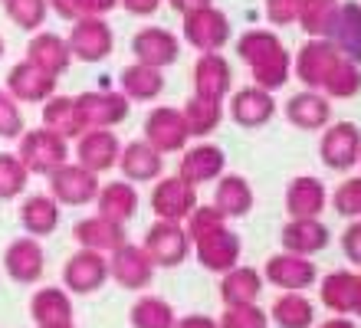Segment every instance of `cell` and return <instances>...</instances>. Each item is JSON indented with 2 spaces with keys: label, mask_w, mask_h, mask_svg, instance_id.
I'll return each mask as SVG.
<instances>
[{
  "label": "cell",
  "mask_w": 361,
  "mask_h": 328,
  "mask_svg": "<svg viewBox=\"0 0 361 328\" xmlns=\"http://www.w3.org/2000/svg\"><path fill=\"white\" fill-rule=\"evenodd\" d=\"M237 56L247 63L250 75H253V85H259V89L276 92V89H283L289 83V73H293L289 49L269 30H247L237 40Z\"/></svg>",
  "instance_id": "6da1fadb"
},
{
  "label": "cell",
  "mask_w": 361,
  "mask_h": 328,
  "mask_svg": "<svg viewBox=\"0 0 361 328\" xmlns=\"http://www.w3.org/2000/svg\"><path fill=\"white\" fill-rule=\"evenodd\" d=\"M17 158L27 164L30 174H53L69 164V141L49 128H27L17 138Z\"/></svg>",
  "instance_id": "7a4b0ae2"
},
{
  "label": "cell",
  "mask_w": 361,
  "mask_h": 328,
  "mask_svg": "<svg viewBox=\"0 0 361 328\" xmlns=\"http://www.w3.org/2000/svg\"><path fill=\"white\" fill-rule=\"evenodd\" d=\"M145 250L154 260L158 269H174L180 262L194 253V240H190L188 226L184 224H171V220H154L145 233Z\"/></svg>",
  "instance_id": "3957f363"
},
{
  "label": "cell",
  "mask_w": 361,
  "mask_h": 328,
  "mask_svg": "<svg viewBox=\"0 0 361 328\" xmlns=\"http://www.w3.org/2000/svg\"><path fill=\"white\" fill-rule=\"evenodd\" d=\"M99 188L102 181L99 174L82 164H63L59 171L49 174V197L56 200L59 207H86V204H95L99 197Z\"/></svg>",
  "instance_id": "277c9868"
},
{
  "label": "cell",
  "mask_w": 361,
  "mask_h": 328,
  "mask_svg": "<svg viewBox=\"0 0 361 328\" xmlns=\"http://www.w3.org/2000/svg\"><path fill=\"white\" fill-rule=\"evenodd\" d=\"M338 63H342V53H338L332 40H305L293 59V73L302 85L319 92Z\"/></svg>",
  "instance_id": "5b68a950"
},
{
  "label": "cell",
  "mask_w": 361,
  "mask_h": 328,
  "mask_svg": "<svg viewBox=\"0 0 361 328\" xmlns=\"http://www.w3.org/2000/svg\"><path fill=\"white\" fill-rule=\"evenodd\" d=\"M184 40L200 53H220L233 40L230 17L217 7H204L184 17Z\"/></svg>",
  "instance_id": "8992f818"
},
{
  "label": "cell",
  "mask_w": 361,
  "mask_h": 328,
  "mask_svg": "<svg viewBox=\"0 0 361 328\" xmlns=\"http://www.w3.org/2000/svg\"><path fill=\"white\" fill-rule=\"evenodd\" d=\"M319 158L332 171H352L361 161V128L355 122H332L322 131Z\"/></svg>",
  "instance_id": "52a82bcc"
},
{
  "label": "cell",
  "mask_w": 361,
  "mask_h": 328,
  "mask_svg": "<svg viewBox=\"0 0 361 328\" xmlns=\"http://www.w3.org/2000/svg\"><path fill=\"white\" fill-rule=\"evenodd\" d=\"M66 43L73 59H79V63H102L115 49V33L102 17H86L69 27Z\"/></svg>",
  "instance_id": "ba28073f"
},
{
  "label": "cell",
  "mask_w": 361,
  "mask_h": 328,
  "mask_svg": "<svg viewBox=\"0 0 361 328\" xmlns=\"http://www.w3.org/2000/svg\"><path fill=\"white\" fill-rule=\"evenodd\" d=\"M105 279H112L109 276V260H105V253H95V250L79 246L63 266V286L73 296H92L105 286Z\"/></svg>",
  "instance_id": "9c48e42d"
},
{
  "label": "cell",
  "mask_w": 361,
  "mask_h": 328,
  "mask_svg": "<svg viewBox=\"0 0 361 328\" xmlns=\"http://www.w3.org/2000/svg\"><path fill=\"white\" fill-rule=\"evenodd\" d=\"M128 99L122 89H95V92L76 95V109L86 128H115L128 119Z\"/></svg>",
  "instance_id": "30bf717a"
},
{
  "label": "cell",
  "mask_w": 361,
  "mask_h": 328,
  "mask_svg": "<svg viewBox=\"0 0 361 328\" xmlns=\"http://www.w3.org/2000/svg\"><path fill=\"white\" fill-rule=\"evenodd\" d=\"M197 207V188L188 184L184 178H158L152 190V210L158 220H171V224H184Z\"/></svg>",
  "instance_id": "8fae6325"
},
{
  "label": "cell",
  "mask_w": 361,
  "mask_h": 328,
  "mask_svg": "<svg viewBox=\"0 0 361 328\" xmlns=\"http://www.w3.org/2000/svg\"><path fill=\"white\" fill-rule=\"evenodd\" d=\"M154 269H158V266H154V260L148 256L145 246L125 243L122 250H115V253L109 256V276L128 292L148 289L154 279Z\"/></svg>",
  "instance_id": "7c38bea8"
},
{
  "label": "cell",
  "mask_w": 361,
  "mask_h": 328,
  "mask_svg": "<svg viewBox=\"0 0 361 328\" xmlns=\"http://www.w3.org/2000/svg\"><path fill=\"white\" fill-rule=\"evenodd\" d=\"M263 279L283 292H305L309 286H315L319 269H315V262L309 260V256H295V253H286L283 250V253H276L267 260Z\"/></svg>",
  "instance_id": "4fadbf2b"
},
{
  "label": "cell",
  "mask_w": 361,
  "mask_h": 328,
  "mask_svg": "<svg viewBox=\"0 0 361 328\" xmlns=\"http://www.w3.org/2000/svg\"><path fill=\"white\" fill-rule=\"evenodd\" d=\"M240 253H243V240H240L230 226H220L214 233H204L194 240V256L204 269L210 272H230L233 266H240Z\"/></svg>",
  "instance_id": "5bb4252c"
},
{
  "label": "cell",
  "mask_w": 361,
  "mask_h": 328,
  "mask_svg": "<svg viewBox=\"0 0 361 328\" xmlns=\"http://www.w3.org/2000/svg\"><path fill=\"white\" fill-rule=\"evenodd\" d=\"M145 141L158 148L161 154H174L184 151V145L190 141V131L184 125V115L174 105H158L154 112H148L145 119Z\"/></svg>",
  "instance_id": "9a60e30c"
},
{
  "label": "cell",
  "mask_w": 361,
  "mask_h": 328,
  "mask_svg": "<svg viewBox=\"0 0 361 328\" xmlns=\"http://www.w3.org/2000/svg\"><path fill=\"white\" fill-rule=\"evenodd\" d=\"M224 168H227V154L220 145H210V141H200L194 148H184L178 164V178H184L188 184L200 188V184H210V181L224 178Z\"/></svg>",
  "instance_id": "2e32d148"
},
{
  "label": "cell",
  "mask_w": 361,
  "mask_h": 328,
  "mask_svg": "<svg viewBox=\"0 0 361 328\" xmlns=\"http://www.w3.org/2000/svg\"><path fill=\"white\" fill-rule=\"evenodd\" d=\"M118 154H122V141L112 128H86L79 135L76 158L82 168L102 174L109 168H118Z\"/></svg>",
  "instance_id": "e0dca14e"
},
{
  "label": "cell",
  "mask_w": 361,
  "mask_h": 328,
  "mask_svg": "<svg viewBox=\"0 0 361 328\" xmlns=\"http://www.w3.org/2000/svg\"><path fill=\"white\" fill-rule=\"evenodd\" d=\"M132 53H135V63L164 69V66L178 63L180 40L174 37L171 30H164V27H142L132 37Z\"/></svg>",
  "instance_id": "ac0fdd59"
},
{
  "label": "cell",
  "mask_w": 361,
  "mask_h": 328,
  "mask_svg": "<svg viewBox=\"0 0 361 328\" xmlns=\"http://www.w3.org/2000/svg\"><path fill=\"white\" fill-rule=\"evenodd\" d=\"M227 115L243 128H259V125L273 122L276 115V99L273 92L259 89V85H247V89H237L230 92L227 99Z\"/></svg>",
  "instance_id": "d6986e66"
},
{
  "label": "cell",
  "mask_w": 361,
  "mask_h": 328,
  "mask_svg": "<svg viewBox=\"0 0 361 328\" xmlns=\"http://www.w3.org/2000/svg\"><path fill=\"white\" fill-rule=\"evenodd\" d=\"M329 204V188L312 174H299L286 188V214L293 220H319Z\"/></svg>",
  "instance_id": "ffe728a7"
},
{
  "label": "cell",
  "mask_w": 361,
  "mask_h": 328,
  "mask_svg": "<svg viewBox=\"0 0 361 328\" xmlns=\"http://www.w3.org/2000/svg\"><path fill=\"white\" fill-rule=\"evenodd\" d=\"M233 92V69L220 53H200L194 63V95L224 102Z\"/></svg>",
  "instance_id": "44dd1931"
},
{
  "label": "cell",
  "mask_w": 361,
  "mask_h": 328,
  "mask_svg": "<svg viewBox=\"0 0 361 328\" xmlns=\"http://www.w3.org/2000/svg\"><path fill=\"white\" fill-rule=\"evenodd\" d=\"M7 92L17 99V102H47L56 95V75L43 73L39 66L33 63H17L7 73Z\"/></svg>",
  "instance_id": "7402d4cb"
},
{
  "label": "cell",
  "mask_w": 361,
  "mask_h": 328,
  "mask_svg": "<svg viewBox=\"0 0 361 328\" xmlns=\"http://www.w3.org/2000/svg\"><path fill=\"white\" fill-rule=\"evenodd\" d=\"M73 236L82 250H95V253H109L122 250L128 243V233H125V224H115V220H105V217H82L73 226Z\"/></svg>",
  "instance_id": "603a6c76"
},
{
  "label": "cell",
  "mask_w": 361,
  "mask_h": 328,
  "mask_svg": "<svg viewBox=\"0 0 361 328\" xmlns=\"http://www.w3.org/2000/svg\"><path fill=\"white\" fill-rule=\"evenodd\" d=\"M283 115L295 128L319 131V128H329V125H332V102H329V95L315 92V89H305V92L289 95Z\"/></svg>",
  "instance_id": "cb8c5ba5"
},
{
  "label": "cell",
  "mask_w": 361,
  "mask_h": 328,
  "mask_svg": "<svg viewBox=\"0 0 361 328\" xmlns=\"http://www.w3.org/2000/svg\"><path fill=\"white\" fill-rule=\"evenodd\" d=\"M4 269L13 282H37L47 269V256H43V246L37 243V236H20L7 246L4 253Z\"/></svg>",
  "instance_id": "d4e9b609"
},
{
  "label": "cell",
  "mask_w": 361,
  "mask_h": 328,
  "mask_svg": "<svg viewBox=\"0 0 361 328\" xmlns=\"http://www.w3.org/2000/svg\"><path fill=\"white\" fill-rule=\"evenodd\" d=\"M118 168H122L125 181H132V184H148V181L161 178L164 154L158 148H152L148 141H132V145H122Z\"/></svg>",
  "instance_id": "484cf974"
},
{
  "label": "cell",
  "mask_w": 361,
  "mask_h": 328,
  "mask_svg": "<svg viewBox=\"0 0 361 328\" xmlns=\"http://www.w3.org/2000/svg\"><path fill=\"white\" fill-rule=\"evenodd\" d=\"M283 250L295 256H315L322 253L325 246L332 243V230L322 224V220H289L283 226Z\"/></svg>",
  "instance_id": "4316f807"
},
{
  "label": "cell",
  "mask_w": 361,
  "mask_h": 328,
  "mask_svg": "<svg viewBox=\"0 0 361 328\" xmlns=\"http://www.w3.org/2000/svg\"><path fill=\"white\" fill-rule=\"evenodd\" d=\"M27 63L39 66L43 73L49 75H63L73 66V53H69V43L56 33H37V37L30 40L27 47Z\"/></svg>",
  "instance_id": "83f0119b"
},
{
  "label": "cell",
  "mask_w": 361,
  "mask_h": 328,
  "mask_svg": "<svg viewBox=\"0 0 361 328\" xmlns=\"http://www.w3.org/2000/svg\"><path fill=\"white\" fill-rule=\"evenodd\" d=\"M99 217L105 220H115V224H125L138 214V190H135L132 181H105L99 188Z\"/></svg>",
  "instance_id": "f1b7e54d"
},
{
  "label": "cell",
  "mask_w": 361,
  "mask_h": 328,
  "mask_svg": "<svg viewBox=\"0 0 361 328\" xmlns=\"http://www.w3.org/2000/svg\"><path fill=\"white\" fill-rule=\"evenodd\" d=\"M30 315H33L37 328L66 325V322H73V299H69V292L59 289V286H43V289H37V296L30 299Z\"/></svg>",
  "instance_id": "f546056e"
},
{
  "label": "cell",
  "mask_w": 361,
  "mask_h": 328,
  "mask_svg": "<svg viewBox=\"0 0 361 328\" xmlns=\"http://www.w3.org/2000/svg\"><path fill=\"white\" fill-rule=\"evenodd\" d=\"M118 85H122L128 102H152V99H158L164 92V75L154 66L132 63L118 73Z\"/></svg>",
  "instance_id": "4dcf8cb0"
},
{
  "label": "cell",
  "mask_w": 361,
  "mask_h": 328,
  "mask_svg": "<svg viewBox=\"0 0 361 328\" xmlns=\"http://www.w3.org/2000/svg\"><path fill=\"white\" fill-rule=\"evenodd\" d=\"M257 204V197H253V188H250V181L243 174H224L217 181V190H214V207H217L220 214L227 217H247Z\"/></svg>",
  "instance_id": "1f68e13d"
},
{
  "label": "cell",
  "mask_w": 361,
  "mask_h": 328,
  "mask_svg": "<svg viewBox=\"0 0 361 328\" xmlns=\"http://www.w3.org/2000/svg\"><path fill=\"white\" fill-rule=\"evenodd\" d=\"M338 47L345 59L361 66V4L358 0H345L338 7V20H335V30L329 37Z\"/></svg>",
  "instance_id": "d6a6232c"
},
{
  "label": "cell",
  "mask_w": 361,
  "mask_h": 328,
  "mask_svg": "<svg viewBox=\"0 0 361 328\" xmlns=\"http://www.w3.org/2000/svg\"><path fill=\"white\" fill-rule=\"evenodd\" d=\"M355 286H358V272L335 269L329 276H322L319 282V299L329 312L335 315H352L355 312Z\"/></svg>",
  "instance_id": "836d02e7"
},
{
  "label": "cell",
  "mask_w": 361,
  "mask_h": 328,
  "mask_svg": "<svg viewBox=\"0 0 361 328\" xmlns=\"http://www.w3.org/2000/svg\"><path fill=\"white\" fill-rule=\"evenodd\" d=\"M43 128L56 131L66 141L79 138L86 131V125H82V115L76 109V99L73 95H53V99H47L43 102Z\"/></svg>",
  "instance_id": "e575fe53"
},
{
  "label": "cell",
  "mask_w": 361,
  "mask_h": 328,
  "mask_svg": "<svg viewBox=\"0 0 361 328\" xmlns=\"http://www.w3.org/2000/svg\"><path fill=\"white\" fill-rule=\"evenodd\" d=\"M20 224L30 236H49L59 226V204L49 194H33L20 204Z\"/></svg>",
  "instance_id": "d590c367"
},
{
  "label": "cell",
  "mask_w": 361,
  "mask_h": 328,
  "mask_svg": "<svg viewBox=\"0 0 361 328\" xmlns=\"http://www.w3.org/2000/svg\"><path fill=\"white\" fill-rule=\"evenodd\" d=\"M180 115H184L190 138H207L210 131L220 128L227 109H224V102H214V99H204V95H190L184 109H180Z\"/></svg>",
  "instance_id": "8d00e7d4"
},
{
  "label": "cell",
  "mask_w": 361,
  "mask_h": 328,
  "mask_svg": "<svg viewBox=\"0 0 361 328\" xmlns=\"http://www.w3.org/2000/svg\"><path fill=\"white\" fill-rule=\"evenodd\" d=\"M263 292V276L253 266H233L230 272H224L220 279V299L224 305H240V302H257V296Z\"/></svg>",
  "instance_id": "74e56055"
},
{
  "label": "cell",
  "mask_w": 361,
  "mask_h": 328,
  "mask_svg": "<svg viewBox=\"0 0 361 328\" xmlns=\"http://www.w3.org/2000/svg\"><path fill=\"white\" fill-rule=\"evenodd\" d=\"M269 322L279 328H312L315 325V305L302 292H286L273 302L269 309Z\"/></svg>",
  "instance_id": "f35d334b"
},
{
  "label": "cell",
  "mask_w": 361,
  "mask_h": 328,
  "mask_svg": "<svg viewBox=\"0 0 361 328\" xmlns=\"http://www.w3.org/2000/svg\"><path fill=\"white\" fill-rule=\"evenodd\" d=\"M342 0H302L299 10V27L309 33V40H329L338 20Z\"/></svg>",
  "instance_id": "ab89813d"
},
{
  "label": "cell",
  "mask_w": 361,
  "mask_h": 328,
  "mask_svg": "<svg viewBox=\"0 0 361 328\" xmlns=\"http://www.w3.org/2000/svg\"><path fill=\"white\" fill-rule=\"evenodd\" d=\"M128 322L132 328H174L178 315H174L171 302L158 299V296H142L128 312Z\"/></svg>",
  "instance_id": "60d3db41"
},
{
  "label": "cell",
  "mask_w": 361,
  "mask_h": 328,
  "mask_svg": "<svg viewBox=\"0 0 361 328\" xmlns=\"http://www.w3.org/2000/svg\"><path fill=\"white\" fill-rule=\"evenodd\" d=\"M322 92L329 95V99H355V95L361 92V66L342 56V63L335 66L332 75L325 79Z\"/></svg>",
  "instance_id": "b9f144b4"
},
{
  "label": "cell",
  "mask_w": 361,
  "mask_h": 328,
  "mask_svg": "<svg viewBox=\"0 0 361 328\" xmlns=\"http://www.w3.org/2000/svg\"><path fill=\"white\" fill-rule=\"evenodd\" d=\"M30 171L17 158V151H0V200H13L27 190Z\"/></svg>",
  "instance_id": "7bdbcfd3"
},
{
  "label": "cell",
  "mask_w": 361,
  "mask_h": 328,
  "mask_svg": "<svg viewBox=\"0 0 361 328\" xmlns=\"http://www.w3.org/2000/svg\"><path fill=\"white\" fill-rule=\"evenodd\" d=\"M4 13H7L20 30H39L49 17V0H4Z\"/></svg>",
  "instance_id": "ee69618b"
},
{
  "label": "cell",
  "mask_w": 361,
  "mask_h": 328,
  "mask_svg": "<svg viewBox=\"0 0 361 328\" xmlns=\"http://www.w3.org/2000/svg\"><path fill=\"white\" fill-rule=\"evenodd\" d=\"M53 13L69 23L76 20H86V17H105L109 10L118 7V0H49Z\"/></svg>",
  "instance_id": "f6af8a7d"
},
{
  "label": "cell",
  "mask_w": 361,
  "mask_h": 328,
  "mask_svg": "<svg viewBox=\"0 0 361 328\" xmlns=\"http://www.w3.org/2000/svg\"><path fill=\"white\" fill-rule=\"evenodd\" d=\"M217 325L220 328H269V312H263L257 302H240V305H227L224 309Z\"/></svg>",
  "instance_id": "bcb514c9"
},
{
  "label": "cell",
  "mask_w": 361,
  "mask_h": 328,
  "mask_svg": "<svg viewBox=\"0 0 361 328\" xmlns=\"http://www.w3.org/2000/svg\"><path fill=\"white\" fill-rule=\"evenodd\" d=\"M332 207H335V214L338 217L358 220L361 217V174L358 178L342 181V184L332 190Z\"/></svg>",
  "instance_id": "7dc6e473"
},
{
  "label": "cell",
  "mask_w": 361,
  "mask_h": 328,
  "mask_svg": "<svg viewBox=\"0 0 361 328\" xmlns=\"http://www.w3.org/2000/svg\"><path fill=\"white\" fill-rule=\"evenodd\" d=\"M220 226H227V217L210 204H197L194 207V214L188 217L190 240H197V236H204V233H214V230H220Z\"/></svg>",
  "instance_id": "c3c4849f"
},
{
  "label": "cell",
  "mask_w": 361,
  "mask_h": 328,
  "mask_svg": "<svg viewBox=\"0 0 361 328\" xmlns=\"http://www.w3.org/2000/svg\"><path fill=\"white\" fill-rule=\"evenodd\" d=\"M23 115H20V102L7 89H0V138H20L23 135Z\"/></svg>",
  "instance_id": "681fc988"
},
{
  "label": "cell",
  "mask_w": 361,
  "mask_h": 328,
  "mask_svg": "<svg viewBox=\"0 0 361 328\" xmlns=\"http://www.w3.org/2000/svg\"><path fill=\"white\" fill-rule=\"evenodd\" d=\"M263 10L273 27H289V23H299L302 0H263Z\"/></svg>",
  "instance_id": "f907efd6"
},
{
  "label": "cell",
  "mask_w": 361,
  "mask_h": 328,
  "mask_svg": "<svg viewBox=\"0 0 361 328\" xmlns=\"http://www.w3.org/2000/svg\"><path fill=\"white\" fill-rule=\"evenodd\" d=\"M342 250L348 256V262L361 269V220H352V226L342 233Z\"/></svg>",
  "instance_id": "816d5d0a"
},
{
  "label": "cell",
  "mask_w": 361,
  "mask_h": 328,
  "mask_svg": "<svg viewBox=\"0 0 361 328\" xmlns=\"http://www.w3.org/2000/svg\"><path fill=\"white\" fill-rule=\"evenodd\" d=\"M128 13H135V17H152V13H158V7H161L164 0H118Z\"/></svg>",
  "instance_id": "f5cc1de1"
},
{
  "label": "cell",
  "mask_w": 361,
  "mask_h": 328,
  "mask_svg": "<svg viewBox=\"0 0 361 328\" xmlns=\"http://www.w3.org/2000/svg\"><path fill=\"white\" fill-rule=\"evenodd\" d=\"M171 10H178L180 17H188V13H197L204 7H214V0H168Z\"/></svg>",
  "instance_id": "db71d44e"
},
{
  "label": "cell",
  "mask_w": 361,
  "mask_h": 328,
  "mask_svg": "<svg viewBox=\"0 0 361 328\" xmlns=\"http://www.w3.org/2000/svg\"><path fill=\"white\" fill-rule=\"evenodd\" d=\"M174 328H220L217 319H210V315H184V319H178V325Z\"/></svg>",
  "instance_id": "11a10c76"
},
{
  "label": "cell",
  "mask_w": 361,
  "mask_h": 328,
  "mask_svg": "<svg viewBox=\"0 0 361 328\" xmlns=\"http://www.w3.org/2000/svg\"><path fill=\"white\" fill-rule=\"evenodd\" d=\"M319 328H358V325H355V322H348V315H335V319L322 322Z\"/></svg>",
  "instance_id": "9f6ffc18"
},
{
  "label": "cell",
  "mask_w": 361,
  "mask_h": 328,
  "mask_svg": "<svg viewBox=\"0 0 361 328\" xmlns=\"http://www.w3.org/2000/svg\"><path fill=\"white\" fill-rule=\"evenodd\" d=\"M355 319H361V272H358V286H355Z\"/></svg>",
  "instance_id": "6f0895ef"
},
{
  "label": "cell",
  "mask_w": 361,
  "mask_h": 328,
  "mask_svg": "<svg viewBox=\"0 0 361 328\" xmlns=\"http://www.w3.org/2000/svg\"><path fill=\"white\" fill-rule=\"evenodd\" d=\"M49 328H76L73 322H66V325H49Z\"/></svg>",
  "instance_id": "680465c9"
},
{
  "label": "cell",
  "mask_w": 361,
  "mask_h": 328,
  "mask_svg": "<svg viewBox=\"0 0 361 328\" xmlns=\"http://www.w3.org/2000/svg\"><path fill=\"white\" fill-rule=\"evenodd\" d=\"M4 49H7V47H4V37H0V56H4Z\"/></svg>",
  "instance_id": "91938a15"
},
{
  "label": "cell",
  "mask_w": 361,
  "mask_h": 328,
  "mask_svg": "<svg viewBox=\"0 0 361 328\" xmlns=\"http://www.w3.org/2000/svg\"><path fill=\"white\" fill-rule=\"evenodd\" d=\"M358 164H361V161H358Z\"/></svg>",
  "instance_id": "94428289"
}]
</instances>
